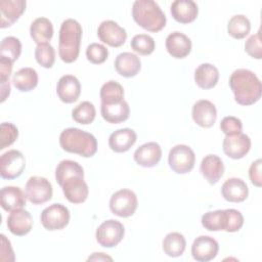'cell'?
<instances>
[{"mask_svg":"<svg viewBox=\"0 0 262 262\" xmlns=\"http://www.w3.org/2000/svg\"><path fill=\"white\" fill-rule=\"evenodd\" d=\"M234 100L241 105H251L261 98L262 85L257 75L247 69L235 70L229 78Z\"/></svg>","mask_w":262,"mask_h":262,"instance_id":"6da1fadb","label":"cell"},{"mask_svg":"<svg viewBox=\"0 0 262 262\" xmlns=\"http://www.w3.org/2000/svg\"><path fill=\"white\" fill-rule=\"evenodd\" d=\"M82 33V27L76 19L68 18L62 21L58 34V54L62 61L71 63L77 60Z\"/></svg>","mask_w":262,"mask_h":262,"instance_id":"7a4b0ae2","label":"cell"},{"mask_svg":"<svg viewBox=\"0 0 262 262\" xmlns=\"http://www.w3.org/2000/svg\"><path fill=\"white\" fill-rule=\"evenodd\" d=\"M61 148L71 154H77L84 158H90L97 151V140L89 132L79 128H67L59 135Z\"/></svg>","mask_w":262,"mask_h":262,"instance_id":"3957f363","label":"cell"},{"mask_svg":"<svg viewBox=\"0 0 262 262\" xmlns=\"http://www.w3.org/2000/svg\"><path fill=\"white\" fill-rule=\"evenodd\" d=\"M132 17L142 29L157 33L166 26V15L154 0H136L132 5Z\"/></svg>","mask_w":262,"mask_h":262,"instance_id":"277c9868","label":"cell"},{"mask_svg":"<svg viewBox=\"0 0 262 262\" xmlns=\"http://www.w3.org/2000/svg\"><path fill=\"white\" fill-rule=\"evenodd\" d=\"M168 163L175 173L186 174L194 167L195 155L188 145L176 144L169 151Z\"/></svg>","mask_w":262,"mask_h":262,"instance_id":"5b68a950","label":"cell"},{"mask_svg":"<svg viewBox=\"0 0 262 262\" xmlns=\"http://www.w3.org/2000/svg\"><path fill=\"white\" fill-rule=\"evenodd\" d=\"M138 206L137 196L134 191L123 188L112 194L110 199V209L114 215L122 218L132 216Z\"/></svg>","mask_w":262,"mask_h":262,"instance_id":"8992f818","label":"cell"},{"mask_svg":"<svg viewBox=\"0 0 262 262\" xmlns=\"http://www.w3.org/2000/svg\"><path fill=\"white\" fill-rule=\"evenodd\" d=\"M70 211L62 204H52L45 208L40 216L42 226L49 230H61L70 222Z\"/></svg>","mask_w":262,"mask_h":262,"instance_id":"52a82bcc","label":"cell"},{"mask_svg":"<svg viewBox=\"0 0 262 262\" xmlns=\"http://www.w3.org/2000/svg\"><path fill=\"white\" fill-rule=\"evenodd\" d=\"M26 196L34 205H42L51 200L53 188L50 181L41 176H32L26 183Z\"/></svg>","mask_w":262,"mask_h":262,"instance_id":"ba28073f","label":"cell"},{"mask_svg":"<svg viewBox=\"0 0 262 262\" xmlns=\"http://www.w3.org/2000/svg\"><path fill=\"white\" fill-rule=\"evenodd\" d=\"M125 228L123 224L115 219L103 221L95 232L96 242L103 248L116 247L124 237Z\"/></svg>","mask_w":262,"mask_h":262,"instance_id":"9c48e42d","label":"cell"},{"mask_svg":"<svg viewBox=\"0 0 262 262\" xmlns=\"http://www.w3.org/2000/svg\"><path fill=\"white\" fill-rule=\"evenodd\" d=\"M25 167V156L17 149H10L0 158V175L4 179L11 180L19 177Z\"/></svg>","mask_w":262,"mask_h":262,"instance_id":"30bf717a","label":"cell"},{"mask_svg":"<svg viewBox=\"0 0 262 262\" xmlns=\"http://www.w3.org/2000/svg\"><path fill=\"white\" fill-rule=\"evenodd\" d=\"M97 36L101 42L111 47H120L127 39L126 30L111 19L103 20L99 25L97 29Z\"/></svg>","mask_w":262,"mask_h":262,"instance_id":"8fae6325","label":"cell"},{"mask_svg":"<svg viewBox=\"0 0 262 262\" xmlns=\"http://www.w3.org/2000/svg\"><path fill=\"white\" fill-rule=\"evenodd\" d=\"M222 148L227 157L233 160H238L244 158L250 151L251 139L244 133L225 136L222 142Z\"/></svg>","mask_w":262,"mask_h":262,"instance_id":"7c38bea8","label":"cell"},{"mask_svg":"<svg viewBox=\"0 0 262 262\" xmlns=\"http://www.w3.org/2000/svg\"><path fill=\"white\" fill-rule=\"evenodd\" d=\"M219 251L217 241L209 235L198 236L191 246V255L199 262H208L214 259Z\"/></svg>","mask_w":262,"mask_h":262,"instance_id":"4fadbf2b","label":"cell"},{"mask_svg":"<svg viewBox=\"0 0 262 262\" xmlns=\"http://www.w3.org/2000/svg\"><path fill=\"white\" fill-rule=\"evenodd\" d=\"M191 116L196 125L203 128H210L217 119L216 106L210 100L200 99L193 103Z\"/></svg>","mask_w":262,"mask_h":262,"instance_id":"5bb4252c","label":"cell"},{"mask_svg":"<svg viewBox=\"0 0 262 262\" xmlns=\"http://www.w3.org/2000/svg\"><path fill=\"white\" fill-rule=\"evenodd\" d=\"M61 188L64 198L72 204H82L88 198L89 188L84 181V177L75 176L69 178L62 183Z\"/></svg>","mask_w":262,"mask_h":262,"instance_id":"9a60e30c","label":"cell"},{"mask_svg":"<svg viewBox=\"0 0 262 262\" xmlns=\"http://www.w3.org/2000/svg\"><path fill=\"white\" fill-rule=\"evenodd\" d=\"M26 5L25 0H1L0 28L4 29L13 25L25 12Z\"/></svg>","mask_w":262,"mask_h":262,"instance_id":"2e32d148","label":"cell"},{"mask_svg":"<svg viewBox=\"0 0 262 262\" xmlns=\"http://www.w3.org/2000/svg\"><path fill=\"white\" fill-rule=\"evenodd\" d=\"M58 98L64 103H73L78 100L81 94V84L77 77L64 75L60 77L56 86Z\"/></svg>","mask_w":262,"mask_h":262,"instance_id":"e0dca14e","label":"cell"},{"mask_svg":"<svg viewBox=\"0 0 262 262\" xmlns=\"http://www.w3.org/2000/svg\"><path fill=\"white\" fill-rule=\"evenodd\" d=\"M166 49L172 57L184 58L191 51V40L181 32H172L166 38Z\"/></svg>","mask_w":262,"mask_h":262,"instance_id":"ac0fdd59","label":"cell"},{"mask_svg":"<svg viewBox=\"0 0 262 262\" xmlns=\"http://www.w3.org/2000/svg\"><path fill=\"white\" fill-rule=\"evenodd\" d=\"M133 158L139 166L151 168L159 164L162 158V148L157 142H146L134 151Z\"/></svg>","mask_w":262,"mask_h":262,"instance_id":"d6986e66","label":"cell"},{"mask_svg":"<svg viewBox=\"0 0 262 262\" xmlns=\"http://www.w3.org/2000/svg\"><path fill=\"white\" fill-rule=\"evenodd\" d=\"M7 227L12 234L24 236L31 231L33 227V218L31 214L23 208L13 210L7 217Z\"/></svg>","mask_w":262,"mask_h":262,"instance_id":"ffe728a7","label":"cell"},{"mask_svg":"<svg viewBox=\"0 0 262 262\" xmlns=\"http://www.w3.org/2000/svg\"><path fill=\"white\" fill-rule=\"evenodd\" d=\"M221 193L224 200L227 202L241 203L248 198L249 188L243 179L232 177L223 183L221 187Z\"/></svg>","mask_w":262,"mask_h":262,"instance_id":"44dd1931","label":"cell"},{"mask_svg":"<svg viewBox=\"0 0 262 262\" xmlns=\"http://www.w3.org/2000/svg\"><path fill=\"white\" fill-rule=\"evenodd\" d=\"M172 17L180 24L192 23L199 13L198 5L192 0H175L170 7Z\"/></svg>","mask_w":262,"mask_h":262,"instance_id":"7402d4cb","label":"cell"},{"mask_svg":"<svg viewBox=\"0 0 262 262\" xmlns=\"http://www.w3.org/2000/svg\"><path fill=\"white\" fill-rule=\"evenodd\" d=\"M200 170L210 184H216L224 173V164L217 155H207L201 162Z\"/></svg>","mask_w":262,"mask_h":262,"instance_id":"603a6c76","label":"cell"},{"mask_svg":"<svg viewBox=\"0 0 262 262\" xmlns=\"http://www.w3.org/2000/svg\"><path fill=\"white\" fill-rule=\"evenodd\" d=\"M137 135L133 129H118L110 135L108 146L115 152L128 151L136 142Z\"/></svg>","mask_w":262,"mask_h":262,"instance_id":"cb8c5ba5","label":"cell"},{"mask_svg":"<svg viewBox=\"0 0 262 262\" xmlns=\"http://www.w3.org/2000/svg\"><path fill=\"white\" fill-rule=\"evenodd\" d=\"M115 69L122 77L131 78L139 73L141 69V61L136 54L131 52H123L116 57Z\"/></svg>","mask_w":262,"mask_h":262,"instance_id":"d4e9b609","label":"cell"},{"mask_svg":"<svg viewBox=\"0 0 262 262\" xmlns=\"http://www.w3.org/2000/svg\"><path fill=\"white\" fill-rule=\"evenodd\" d=\"M0 203L1 207L5 211L11 212L13 210L21 209L25 207L27 203V196L17 186H5L1 189Z\"/></svg>","mask_w":262,"mask_h":262,"instance_id":"484cf974","label":"cell"},{"mask_svg":"<svg viewBox=\"0 0 262 262\" xmlns=\"http://www.w3.org/2000/svg\"><path fill=\"white\" fill-rule=\"evenodd\" d=\"M219 80L218 69L211 63H202L194 71V82L202 89L215 87Z\"/></svg>","mask_w":262,"mask_h":262,"instance_id":"4316f807","label":"cell"},{"mask_svg":"<svg viewBox=\"0 0 262 262\" xmlns=\"http://www.w3.org/2000/svg\"><path fill=\"white\" fill-rule=\"evenodd\" d=\"M101 117L111 124H119L126 121L130 115V107L126 100L115 104H100Z\"/></svg>","mask_w":262,"mask_h":262,"instance_id":"83f0119b","label":"cell"},{"mask_svg":"<svg viewBox=\"0 0 262 262\" xmlns=\"http://www.w3.org/2000/svg\"><path fill=\"white\" fill-rule=\"evenodd\" d=\"M30 35L35 43L43 44L48 43V41L53 36V26L52 23L47 17H38L31 24Z\"/></svg>","mask_w":262,"mask_h":262,"instance_id":"f1b7e54d","label":"cell"},{"mask_svg":"<svg viewBox=\"0 0 262 262\" xmlns=\"http://www.w3.org/2000/svg\"><path fill=\"white\" fill-rule=\"evenodd\" d=\"M12 83L21 92L31 91L38 84V74L33 68H23L13 74Z\"/></svg>","mask_w":262,"mask_h":262,"instance_id":"f546056e","label":"cell"},{"mask_svg":"<svg viewBox=\"0 0 262 262\" xmlns=\"http://www.w3.org/2000/svg\"><path fill=\"white\" fill-rule=\"evenodd\" d=\"M162 248L167 256L173 258L179 257L184 253L186 248L185 237L180 232H170L164 237Z\"/></svg>","mask_w":262,"mask_h":262,"instance_id":"4dcf8cb0","label":"cell"},{"mask_svg":"<svg viewBox=\"0 0 262 262\" xmlns=\"http://www.w3.org/2000/svg\"><path fill=\"white\" fill-rule=\"evenodd\" d=\"M75 176L84 177V169L78 162L62 160L58 163L55 169V180L60 186L66 180Z\"/></svg>","mask_w":262,"mask_h":262,"instance_id":"1f68e13d","label":"cell"},{"mask_svg":"<svg viewBox=\"0 0 262 262\" xmlns=\"http://www.w3.org/2000/svg\"><path fill=\"white\" fill-rule=\"evenodd\" d=\"M101 104H115L124 100L123 86L114 80L105 82L99 92Z\"/></svg>","mask_w":262,"mask_h":262,"instance_id":"d6a6232c","label":"cell"},{"mask_svg":"<svg viewBox=\"0 0 262 262\" xmlns=\"http://www.w3.org/2000/svg\"><path fill=\"white\" fill-rule=\"evenodd\" d=\"M251 30V23L244 14L233 15L227 25L228 34L234 39H244Z\"/></svg>","mask_w":262,"mask_h":262,"instance_id":"836d02e7","label":"cell"},{"mask_svg":"<svg viewBox=\"0 0 262 262\" xmlns=\"http://www.w3.org/2000/svg\"><path fill=\"white\" fill-rule=\"evenodd\" d=\"M96 116L95 106L90 101H82L72 111V118L79 124H91Z\"/></svg>","mask_w":262,"mask_h":262,"instance_id":"e575fe53","label":"cell"},{"mask_svg":"<svg viewBox=\"0 0 262 262\" xmlns=\"http://www.w3.org/2000/svg\"><path fill=\"white\" fill-rule=\"evenodd\" d=\"M21 53V43L19 39L8 36L5 37L0 44V56L6 57L14 62Z\"/></svg>","mask_w":262,"mask_h":262,"instance_id":"d590c367","label":"cell"},{"mask_svg":"<svg viewBox=\"0 0 262 262\" xmlns=\"http://www.w3.org/2000/svg\"><path fill=\"white\" fill-rule=\"evenodd\" d=\"M131 48L140 55H149L156 48L155 40L147 34L135 35L131 40Z\"/></svg>","mask_w":262,"mask_h":262,"instance_id":"8d00e7d4","label":"cell"},{"mask_svg":"<svg viewBox=\"0 0 262 262\" xmlns=\"http://www.w3.org/2000/svg\"><path fill=\"white\" fill-rule=\"evenodd\" d=\"M35 58L41 67L50 69L55 61V50L49 43L38 44L35 49Z\"/></svg>","mask_w":262,"mask_h":262,"instance_id":"74e56055","label":"cell"},{"mask_svg":"<svg viewBox=\"0 0 262 262\" xmlns=\"http://www.w3.org/2000/svg\"><path fill=\"white\" fill-rule=\"evenodd\" d=\"M202 225L209 231L223 230L224 227V213L223 210L209 211L202 216Z\"/></svg>","mask_w":262,"mask_h":262,"instance_id":"f35d334b","label":"cell"},{"mask_svg":"<svg viewBox=\"0 0 262 262\" xmlns=\"http://www.w3.org/2000/svg\"><path fill=\"white\" fill-rule=\"evenodd\" d=\"M224 213V227L223 230L226 232H236L244 225L243 214L235 209H225Z\"/></svg>","mask_w":262,"mask_h":262,"instance_id":"ab89813d","label":"cell"},{"mask_svg":"<svg viewBox=\"0 0 262 262\" xmlns=\"http://www.w3.org/2000/svg\"><path fill=\"white\" fill-rule=\"evenodd\" d=\"M18 137V129L12 123H1L0 126V149L10 146Z\"/></svg>","mask_w":262,"mask_h":262,"instance_id":"60d3db41","label":"cell"},{"mask_svg":"<svg viewBox=\"0 0 262 262\" xmlns=\"http://www.w3.org/2000/svg\"><path fill=\"white\" fill-rule=\"evenodd\" d=\"M108 56L107 48L99 43H91L86 48L87 59L94 64H100L106 60Z\"/></svg>","mask_w":262,"mask_h":262,"instance_id":"b9f144b4","label":"cell"},{"mask_svg":"<svg viewBox=\"0 0 262 262\" xmlns=\"http://www.w3.org/2000/svg\"><path fill=\"white\" fill-rule=\"evenodd\" d=\"M220 129L226 136L239 134L243 130V123L236 117L227 116L221 120Z\"/></svg>","mask_w":262,"mask_h":262,"instance_id":"7bdbcfd3","label":"cell"},{"mask_svg":"<svg viewBox=\"0 0 262 262\" xmlns=\"http://www.w3.org/2000/svg\"><path fill=\"white\" fill-rule=\"evenodd\" d=\"M245 51L255 59L262 58V46H261V38L260 31L256 34L250 36L245 42Z\"/></svg>","mask_w":262,"mask_h":262,"instance_id":"ee69618b","label":"cell"},{"mask_svg":"<svg viewBox=\"0 0 262 262\" xmlns=\"http://www.w3.org/2000/svg\"><path fill=\"white\" fill-rule=\"evenodd\" d=\"M261 165L262 161L261 159H258L254 161L249 169V177L252 182L257 187H261L262 185V174H261Z\"/></svg>","mask_w":262,"mask_h":262,"instance_id":"f6af8a7d","label":"cell"},{"mask_svg":"<svg viewBox=\"0 0 262 262\" xmlns=\"http://www.w3.org/2000/svg\"><path fill=\"white\" fill-rule=\"evenodd\" d=\"M1 256H0V260L1 261H8V262H12L14 261V254H13V250L11 248L10 242L6 238V236L4 234H1Z\"/></svg>","mask_w":262,"mask_h":262,"instance_id":"bcb514c9","label":"cell"},{"mask_svg":"<svg viewBox=\"0 0 262 262\" xmlns=\"http://www.w3.org/2000/svg\"><path fill=\"white\" fill-rule=\"evenodd\" d=\"M12 61L6 57L0 56V84L9 81L12 72Z\"/></svg>","mask_w":262,"mask_h":262,"instance_id":"7dc6e473","label":"cell"},{"mask_svg":"<svg viewBox=\"0 0 262 262\" xmlns=\"http://www.w3.org/2000/svg\"><path fill=\"white\" fill-rule=\"evenodd\" d=\"M0 90H1V100H0V101H1V102H4L5 99L9 96L10 90H11L9 81L6 82V83H1V85H0Z\"/></svg>","mask_w":262,"mask_h":262,"instance_id":"c3c4849f","label":"cell"},{"mask_svg":"<svg viewBox=\"0 0 262 262\" xmlns=\"http://www.w3.org/2000/svg\"><path fill=\"white\" fill-rule=\"evenodd\" d=\"M113 261V258L107 256L104 253H93L91 256L88 257L87 261Z\"/></svg>","mask_w":262,"mask_h":262,"instance_id":"681fc988","label":"cell"}]
</instances>
